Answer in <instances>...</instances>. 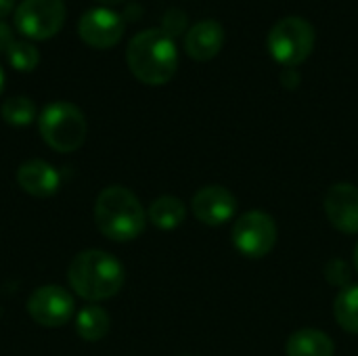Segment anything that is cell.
Segmentation results:
<instances>
[{
  "instance_id": "obj_26",
  "label": "cell",
  "mask_w": 358,
  "mask_h": 356,
  "mask_svg": "<svg viewBox=\"0 0 358 356\" xmlns=\"http://www.w3.org/2000/svg\"><path fill=\"white\" fill-rule=\"evenodd\" d=\"M2 90H4V69L0 65V94H2Z\"/></svg>"
},
{
  "instance_id": "obj_13",
  "label": "cell",
  "mask_w": 358,
  "mask_h": 356,
  "mask_svg": "<svg viewBox=\"0 0 358 356\" xmlns=\"http://www.w3.org/2000/svg\"><path fill=\"white\" fill-rule=\"evenodd\" d=\"M17 185L31 197H50L59 191L61 176L44 159H27L17 170Z\"/></svg>"
},
{
  "instance_id": "obj_5",
  "label": "cell",
  "mask_w": 358,
  "mask_h": 356,
  "mask_svg": "<svg viewBox=\"0 0 358 356\" xmlns=\"http://www.w3.org/2000/svg\"><path fill=\"white\" fill-rule=\"evenodd\" d=\"M315 40L317 34L310 21L302 17H283L271 27L266 46L277 63L285 67H298L310 57Z\"/></svg>"
},
{
  "instance_id": "obj_8",
  "label": "cell",
  "mask_w": 358,
  "mask_h": 356,
  "mask_svg": "<svg viewBox=\"0 0 358 356\" xmlns=\"http://www.w3.org/2000/svg\"><path fill=\"white\" fill-rule=\"evenodd\" d=\"M126 31L124 17L109 6L86 8L78 19V36L90 48H113Z\"/></svg>"
},
{
  "instance_id": "obj_11",
  "label": "cell",
  "mask_w": 358,
  "mask_h": 356,
  "mask_svg": "<svg viewBox=\"0 0 358 356\" xmlns=\"http://www.w3.org/2000/svg\"><path fill=\"white\" fill-rule=\"evenodd\" d=\"M323 208L329 222L338 231L346 235H358V187L350 183H338L329 187Z\"/></svg>"
},
{
  "instance_id": "obj_25",
  "label": "cell",
  "mask_w": 358,
  "mask_h": 356,
  "mask_svg": "<svg viewBox=\"0 0 358 356\" xmlns=\"http://www.w3.org/2000/svg\"><path fill=\"white\" fill-rule=\"evenodd\" d=\"M99 2V6H115V4H120V2H124V0H96Z\"/></svg>"
},
{
  "instance_id": "obj_27",
  "label": "cell",
  "mask_w": 358,
  "mask_h": 356,
  "mask_svg": "<svg viewBox=\"0 0 358 356\" xmlns=\"http://www.w3.org/2000/svg\"><path fill=\"white\" fill-rule=\"evenodd\" d=\"M355 271L358 273V243L355 245Z\"/></svg>"
},
{
  "instance_id": "obj_20",
  "label": "cell",
  "mask_w": 358,
  "mask_h": 356,
  "mask_svg": "<svg viewBox=\"0 0 358 356\" xmlns=\"http://www.w3.org/2000/svg\"><path fill=\"white\" fill-rule=\"evenodd\" d=\"M164 34H168L172 40L176 36H182L187 34V15L180 10V8H170L166 10V15L162 17V27H159Z\"/></svg>"
},
{
  "instance_id": "obj_4",
  "label": "cell",
  "mask_w": 358,
  "mask_h": 356,
  "mask_svg": "<svg viewBox=\"0 0 358 356\" xmlns=\"http://www.w3.org/2000/svg\"><path fill=\"white\" fill-rule=\"evenodd\" d=\"M42 141L57 153H71L84 145L86 118L80 107L67 101L48 103L38 118Z\"/></svg>"
},
{
  "instance_id": "obj_21",
  "label": "cell",
  "mask_w": 358,
  "mask_h": 356,
  "mask_svg": "<svg viewBox=\"0 0 358 356\" xmlns=\"http://www.w3.org/2000/svg\"><path fill=\"white\" fill-rule=\"evenodd\" d=\"M325 277L329 283H334L338 287L350 285V269L344 260H331L325 269Z\"/></svg>"
},
{
  "instance_id": "obj_14",
  "label": "cell",
  "mask_w": 358,
  "mask_h": 356,
  "mask_svg": "<svg viewBox=\"0 0 358 356\" xmlns=\"http://www.w3.org/2000/svg\"><path fill=\"white\" fill-rule=\"evenodd\" d=\"M287 356H334L336 344L334 340L319 329H300L287 338L285 344Z\"/></svg>"
},
{
  "instance_id": "obj_12",
  "label": "cell",
  "mask_w": 358,
  "mask_h": 356,
  "mask_svg": "<svg viewBox=\"0 0 358 356\" xmlns=\"http://www.w3.org/2000/svg\"><path fill=\"white\" fill-rule=\"evenodd\" d=\"M224 44V27L216 19H203L185 34V52L199 63L214 59Z\"/></svg>"
},
{
  "instance_id": "obj_23",
  "label": "cell",
  "mask_w": 358,
  "mask_h": 356,
  "mask_svg": "<svg viewBox=\"0 0 358 356\" xmlns=\"http://www.w3.org/2000/svg\"><path fill=\"white\" fill-rule=\"evenodd\" d=\"M281 78H283V84L289 88V86H296V84H298V78H300V76H298V71H296L294 67H287V69L283 71Z\"/></svg>"
},
{
  "instance_id": "obj_9",
  "label": "cell",
  "mask_w": 358,
  "mask_h": 356,
  "mask_svg": "<svg viewBox=\"0 0 358 356\" xmlns=\"http://www.w3.org/2000/svg\"><path fill=\"white\" fill-rule=\"evenodd\" d=\"M76 302L61 285H40L27 298L29 317L42 327H63L73 315Z\"/></svg>"
},
{
  "instance_id": "obj_1",
  "label": "cell",
  "mask_w": 358,
  "mask_h": 356,
  "mask_svg": "<svg viewBox=\"0 0 358 356\" xmlns=\"http://www.w3.org/2000/svg\"><path fill=\"white\" fill-rule=\"evenodd\" d=\"M126 63L138 82L147 86L168 84L178 69L176 42L157 27L143 29L128 42Z\"/></svg>"
},
{
  "instance_id": "obj_6",
  "label": "cell",
  "mask_w": 358,
  "mask_h": 356,
  "mask_svg": "<svg viewBox=\"0 0 358 356\" xmlns=\"http://www.w3.org/2000/svg\"><path fill=\"white\" fill-rule=\"evenodd\" d=\"M65 0H21L15 8V27L29 40H48L65 23Z\"/></svg>"
},
{
  "instance_id": "obj_16",
  "label": "cell",
  "mask_w": 358,
  "mask_h": 356,
  "mask_svg": "<svg viewBox=\"0 0 358 356\" xmlns=\"http://www.w3.org/2000/svg\"><path fill=\"white\" fill-rule=\"evenodd\" d=\"M76 332L86 342H99L109 332V315L105 308L90 304L76 315Z\"/></svg>"
},
{
  "instance_id": "obj_22",
  "label": "cell",
  "mask_w": 358,
  "mask_h": 356,
  "mask_svg": "<svg viewBox=\"0 0 358 356\" xmlns=\"http://www.w3.org/2000/svg\"><path fill=\"white\" fill-rule=\"evenodd\" d=\"M15 42V38H13V29L4 23V21H0V55H6V50H8V46Z\"/></svg>"
},
{
  "instance_id": "obj_3",
  "label": "cell",
  "mask_w": 358,
  "mask_h": 356,
  "mask_svg": "<svg viewBox=\"0 0 358 356\" xmlns=\"http://www.w3.org/2000/svg\"><path fill=\"white\" fill-rule=\"evenodd\" d=\"M94 222L107 239L124 243L141 237L147 225V212L130 189L111 185L94 201Z\"/></svg>"
},
{
  "instance_id": "obj_2",
  "label": "cell",
  "mask_w": 358,
  "mask_h": 356,
  "mask_svg": "<svg viewBox=\"0 0 358 356\" xmlns=\"http://www.w3.org/2000/svg\"><path fill=\"white\" fill-rule=\"evenodd\" d=\"M67 279L80 298L88 302H103L124 287L126 273L122 262L111 254L103 250H86L71 260Z\"/></svg>"
},
{
  "instance_id": "obj_10",
  "label": "cell",
  "mask_w": 358,
  "mask_h": 356,
  "mask_svg": "<svg viewBox=\"0 0 358 356\" xmlns=\"http://www.w3.org/2000/svg\"><path fill=\"white\" fill-rule=\"evenodd\" d=\"M191 210L201 225L220 227L235 218L237 214V197L220 185L201 187L191 201Z\"/></svg>"
},
{
  "instance_id": "obj_15",
  "label": "cell",
  "mask_w": 358,
  "mask_h": 356,
  "mask_svg": "<svg viewBox=\"0 0 358 356\" xmlns=\"http://www.w3.org/2000/svg\"><path fill=\"white\" fill-rule=\"evenodd\" d=\"M147 218H149V222L153 227H157L162 231H174V229H178L185 222L187 208H185V204L178 197L162 195V197H157L151 204V208L147 212Z\"/></svg>"
},
{
  "instance_id": "obj_7",
  "label": "cell",
  "mask_w": 358,
  "mask_h": 356,
  "mask_svg": "<svg viewBox=\"0 0 358 356\" xmlns=\"http://www.w3.org/2000/svg\"><path fill=\"white\" fill-rule=\"evenodd\" d=\"M233 243L245 258H264L277 243V222L266 212L250 210L235 220Z\"/></svg>"
},
{
  "instance_id": "obj_19",
  "label": "cell",
  "mask_w": 358,
  "mask_h": 356,
  "mask_svg": "<svg viewBox=\"0 0 358 356\" xmlns=\"http://www.w3.org/2000/svg\"><path fill=\"white\" fill-rule=\"evenodd\" d=\"M6 59H8L13 69L27 73V71H34L38 67L40 50L31 42H27V40H15L8 46V50H6Z\"/></svg>"
},
{
  "instance_id": "obj_17",
  "label": "cell",
  "mask_w": 358,
  "mask_h": 356,
  "mask_svg": "<svg viewBox=\"0 0 358 356\" xmlns=\"http://www.w3.org/2000/svg\"><path fill=\"white\" fill-rule=\"evenodd\" d=\"M334 315L344 332L358 336V285L350 283L340 290V294L336 296Z\"/></svg>"
},
{
  "instance_id": "obj_18",
  "label": "cell",
  "mask_w": 358,
  "mask_h": 356,
  "mask_svg": "<svg viewBox=\"0 0 358 356\" xmlns=\"http://www.w3.org/2000/svg\"><path fill=\"white\" fill-rule=\"evenodd\" d=\"M0 115L8 126L23 128V126H29L36 120V105H34L31 99H27L23 94H15V97H8L2 103Z\"/></svg>"
},
{
  "instance_id": "obj_24",
  "label": "cell",
  "mask_w": 358,
  "mask_h": 356,
  "mask_svg": "<svg viewBox=\"0 0 358 356\" xmlns=\"http://www.w3.org/2000/svg\"><path fill=\"white\" fill-rule=\"evenodd\" d=\"M15 8H17V6H15V0H0V21H2L4 17H8Z\"/></svg>"
}]
</instances>
